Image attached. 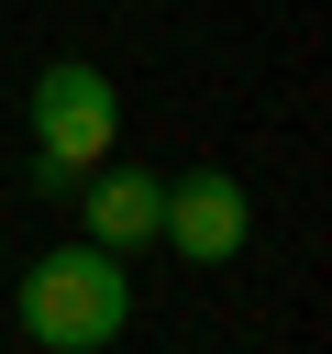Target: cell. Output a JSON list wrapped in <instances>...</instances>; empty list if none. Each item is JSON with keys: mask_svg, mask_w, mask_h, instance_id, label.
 I'll return each mask as SVG.
<instances>
[{"mask_svg": "<svg viewBox=\"0 0 332 354\" xmlns=\"http://www.w3.org/2000/svg\"><path fill=\"white\" fill-rule=\"evenodd\" d=\"M11 310H22V332H33L44 354H100V343H122V321H133V277H122V254H100V243H44V254L22 266V288H11Z\"/></svg>", "mask_w": 332, "mask_h": 354, "instance_id": "obj_1", "label": "cell"}, {"mask_svg": "<svg viewBox=\"0 0 332 354\" xmlns=\"http://www.w3.org/2000/svg\"><path fill=\"white\" fill-rule=\"evenodd\" d=\"M22 122H33V188L44 199H77V177L122 144V88L100 77V66H44L33 77V100H22Z\"/></svg>", "mask_w": 332, "mask_h": 354, "instance_id": "obj_2", "label": "cell"}, {"mask_svg": "<svg viewBox=\"0 0 332 354\" xmlns=\"http://www.w3.org/2000/svg\"><path fill=\"white\" fill-rule=\"evenodd\" d=\"M155 243H177L188 266H232V254L255 243V188L221 177V166L166 177V199H155Z\"/></svg>", "mask_w": 332, "mask_h": 354, "instance_id": "obj_3", "label": "cell"}, {"mask_svg": "<svg viewBox=\"0 0 332 354\" xmlns=\"http://www.w3.org/2000/svg\"><path fill=\"white\" fill-rule=\"evenodd\" d=\"M77 199H89V243H100V254H144V243H155V199H166V177L100 155V166L77 177Z\"/></svg>", "mask_w": 332, "mask_h": 354, "instance_id": "obj_4", "label": "cell"}]
</instances>
